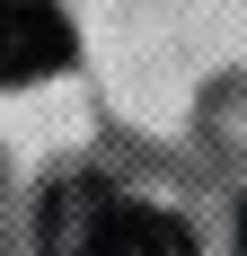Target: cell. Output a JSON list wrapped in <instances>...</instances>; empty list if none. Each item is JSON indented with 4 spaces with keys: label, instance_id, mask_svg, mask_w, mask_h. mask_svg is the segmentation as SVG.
I'll return each mask as SVG.
<instances>
[{
    "label": "cell",
    "instance_id": "cell-3",
    "mask_svg": "<svg viewBox=\"0 0 247 256\" xmlns=\"http://www.w3.org/2000/svg\"><path fill=\"white\" fill-rule=\"evenodd\" d=\"M106 204H115L106 186H53V204H44V256H88Z\"/></svg>",
    "mask_w": 247,
    "mask_h": 256
},
{
    "label": "cell",
    "instance_id": "cell-2",
    "mask_svg": "<svg viewBox=\"0 0 247 256\" xmlns=\"http://www.w3.org/2000/svg\"><path fill=\"white\" fill-rule=\"evenodd\" d=\"M88 256H194V230L176 212H150V204H106Z\"/></svg>",
    "mask_w": 247,
    "mask_h": 256
},
{
    "label": "cell",
    "instance_id": "cell-1",
    "mask_svg": "<svg viewBox=\"0 0 247 256\" xmlns=\"http://www.w3.org/2000/svg\"><path fill=\"white\" fill-rule=\"evenodd\" d=\"M71 62V18L53 0H0V80H53Z\"/></svg>",
    "mask_w": 247,
    "mask_h": 256
},
{
    "label": "cell",
    "instance_id": "cell-4",
    "mask_svg": "<svg viewBox=\"0 0 247 256\" xmlns=\"http://www.w3.org/2000/svg\"><path fill=\"white\" fill-rule=\"evenodd\" d=\"M238 256H247V204H238Z\"/></svg>",
    "mask_w": 247,
    "mask_h": 256
}]
</instances>
